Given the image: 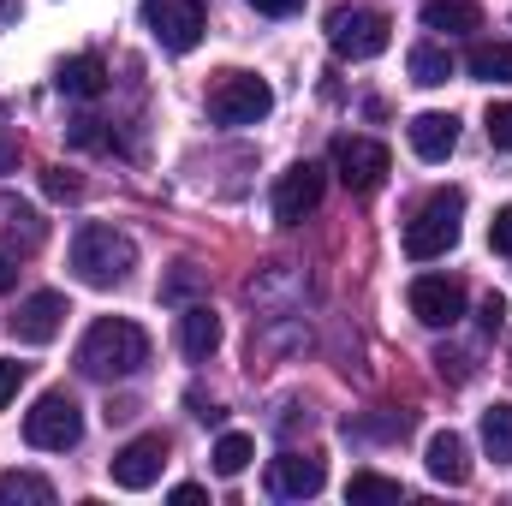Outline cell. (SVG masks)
<instances>
[{
  "label": "cell",
  "instance_id": "obj_30",
  "mask_svg": "<svg viewBox=\"0 0 512 506\" xmlns=\"http://www.w3.org/2000/svg\"><path fill=\"white\" fill-rule=\"evenodd\" d=\"M501 322H507V298H501V292H489V298H483V328L495 334Z\"/></svg>",
  "mask_w": 512,
  "mask_h": 506
},
{
  "label": "cell",
  "instance_id": "obj_26",
  "mask_svg": "<svg viewBox=\"0 0 512 506\" xmlns=\"http://www.w3.org/2000/svg\"><path fill=\"white\" fill-rule=\"evenodd\" d=\"M30 381V364H18V358H0V411L18 399V387Z\"/></svg>",
  "mask_w": 512,
  "mask_h": 506
},
{
  "label": "cell",
  "instance_id": "obj_27",
  "mask_svg": "<svg viewBox=\"0 0 512 506\" xmlns=\"http://www.w3.org/2000/svg\"><path fill=\"white\" fill-rule=\"evenodd\" d=\"M489 143L512 155V102H495V108H489Z\"/></svg>",
  "mask_w": 512,
  "mask_h": 506
},
{
  "label": "cell",
  "instance_id": "obj_1",
  "mask_svg": "<svg viewBox=\"0 0 512 506\" xmlns=\"http://www.w3.org/2000/svg\"><path fill=\"white\" fill-rule=\"evenodd\" d=\"M149 364V334L126 316H102L78 340V370L90 381H131Z\"/></svg>",
  "mask_w": 512,
  "mask_h": 506
},
{
  "label": "cell",
  "instance_id": "obj_8",
  "mask_svg": "<svg viewBox=\"0 0 512 506\" xmlns=\"http://www.w3.org/2000/svg\"><path fill=\"white\" fill-rule=\"evenodd\" d=\"M405 304H411V316L423 328H453L465 316V286L453 274H417L411 292H405Z\"/></svg>",
  "mask_w": 512,
  "mask_h": 506
},
{
  "label": "cell",
  "instance_id": "obj_2",
  "mask_svg": "<svg viewBox=\"0 0 512 506\" xmlns=\"http://www.w3.org/2000/svg\"><path fill=\"white\" fill-rule=\"evenodd\" d=\"M131 268H137V245H131L126 233H114V227H102V221H84L78 233H72V274L84 280V286H126Z\"/></svg>",
  "mask_w": 512,
  "mask_h": 506
},
{
  "label": "cell",
  "instance_id": "obj_5",
  "mask_svg": "<svg viewBox=\"0 0 512 506\" xmlns=\"http://www.w3.org/2000/svg\"><path fill=\"white\" fill-rule=\"evenodd\" d=\"M268 108H274V90L262 78H251V72H221L209 84L215 126H256V120H268Z\"/></svg>",
  "mask_w": 512,
  "mask_h": 506
},
{
  "label": "cell",
  "instance_id": "obj_33",
  "mask_svg": "<svg viewBox=\"0 0 512 506\" xmlns=\"http://www.w3.org/2000/svg\"><path fill=\"white\" fill-rule=\"evenodd\" d=\"M12 286H18V256L0 251V292H12Z\"/></svg>",
  "mask_w": 512,
  "mask_h": 506
},
{
  "label": "cell",
  "instance_id": "obj_22",
  "mask_svg": "<svg viewBox=\"0 0 512 506\" xmlns=\"http://www.w3.org/2000/svg\"><path fill=\"white\" fill-rule=\"evenodd\" d=\"M483 447L495 465H512V405H489L483 411Z\"/></svg>",
  "mask_w": 512,
  "mask_h": 506
},
{
  "label": "cell",
  "instance_id": "obj_6",
  "mask_svg": "<svg viewBox=\"0 0 512 506\" xmlns=\"http://www.w3.org/2000/svg\"><path fill=\"white\" fill-rule=\"evenodd\" d=\"M143 24L167 54H191L203 42L209 12H203V0H143Z\"/></svg>",
  "mask_w": 512,
  "mask_h": 506
},
{
  "label": "cell",
  "instance_id": "obj_17",
  "mask_svg": "<svg viewBox=\"0 0 512 506\" xmlns=\"http://www.w3.org/2000/svg\"><path fill=\"white\" fill-rule=\"evenodd\" d=\"M108 90V66L96 60V54H72L66 66H60V96H72V102H96Z\"/></svg>",
  "mask_w": 512,
  "mask_h": 506
},
{
  "label": "cell",
  "instance_id": "obj_19",
  "mask_svg": "<svg viewBox=\"0 0 512 506\" xmlns=\"http://www.w3.org/2000/svg\"><path fill=\"white\" fill-rule=\"evenodd\" d=\"M405 66H411V84H423V90H441V84L453 78V54L435 48V42H417V48L405 54Z\"/></svg>",
  "mask_w": 512,
  "mask_h": 506
},
{
  "label": "cell",
  "instance_id": "obj_16",
  "mask_svg": "<svg viewBox=\"0 0 512 506\" xmlns=\"http://www.w3.org/2000/svg\"><path fill=\"white\" fill-rule=\"evenodd\" d=\"M411 149H417L423 161H447V155L459 149V120H453V114H417V120H411Z\"/></svg>",
  "mask_w": 512,
  "mask_h": 506
},
{
  "label": "cell",
  "instance_id": "obj_12",
  "mask_svg": "<svg viewBox=\"0 0 512 506\" xmlns=\"http://www.w3.org/2000/svg\"><path fill=\"white\" fill-rule=\"evenodd\" d=\"M161 465H167V441H161V435H137V441H126V447L114 453L108 471H114L120 489L137 495V489H155V483H161Z\"/></svg>",
  "mask_w": 512,
  "mask_h": 506
},
{
  "label": "cell",
  "instance_id": "obj_36",
  "mask_svg": "<svg viewBox=\"0 0 512 506\" xmlns=\"http://www.w3.org/2000/svg\"><path fill=\"white\" fill-rule=\"evenodd\" d=\"M12 18H18V6H12V0H0V24H12Z\"/></svg>",
  "mask_w": 512,
  "mask_h": 506
},
{
  "label": "cell",
  "instance_id": "obj_3",
  "mask_svg": "<svg viewBox=\"0 0 512 506\" xmlns=\"http://www.w3.org/2000/svg\"><path fill=\"white\" fill-rule=\"evenodd\" d=\"M459 221H465V191H435L417 215H411V227H405V256L411 262H435V256H447L459 245Z\"/></svg>",
  "mask_w": 512,
  "mask_h": 506
},
{
  "label": "cell",
  "instance_id": "obj_28",
  "mask_svg": "<svg viewBox=\"0 0 512 506\" xmlns=\"http://www.w3.org/2000/svg\"><path fill=\"white\" fill-rule=\"evenodd\" d=\"M489 245H495L501 256H512V203L495 215V221H489Z\"/></svg>",
  "mask_w": 512,
  "mask_h": 506
},
{
  "label": "cell",
  "instance_id": "obj_13",
  "mask_svg": "<svg viewBox=\"0 0 512 506\" xmlns=\"http://www.w3.org/2000/svg\"><path fill=\"white\" fill-rule=\"evenodd\" d=\"M66 316H72V310H66L60 292H30V298L18 304V316H12V334H18L24 346H48V340L60 334Z\"/></svg>",
  "mask_w": 512,
  "mask_h": 506
},
{
  "label": "cell",
  "instance_id": "obj_34",
  "mask_svg": "<svg viewBox=\"0 0 512 506\" xmlns=\"http://www.w3.org/2000/svg\"><path fill=\"white\" fill-rule=\"evenodd\" d=\"M173 501H179V506H197V501H203V489H197V483H179V489H173Z\"/></svg>",
  "mask_w": 512,
  "mask_h": 506
},
{
  "label": "cell",
  "instance_id": "obj_31",
  "mask_svg": "<svg viewBox=\"0 0 512 506\" xmlns=\"http://www.w3.org/2000/svg\"><path fill=\"white\" fill-rule=\"evenodd\" d=\"M262 18H292V12H304V0H251Z\"/></svg>",
  "mask_w": 512,
  "mask_h": 506
},
{
  "label": "cell",
  "instance_id": "obj_4",
  "mask_svg": "<svg viewBox=\"0 0 512 506\" xmlns=\"http://www.w3.org/2000/svg\"><path fill=\"white\" fill-rule=\"evenodd\" d=\"M24 441L30 447H42V453H66V447H78L84 441V411H78V399L72 393H42L30 411H24Z\"/></svg>",
  "mask_w": 512,
  "mask_h": 506
},
{
  "label": "cell",
  "instance_id": "obj_20",
  "mask_svg": "<svg viewBox=\"0 0 512 506\" xmlns=\"http://www.w3.org/2000/svg\"><path fill=\"white\" fill-rule=\"evenodd\" d=\"M0 506H54V483L36 471H6L0 477Z\"/></svg>",
  "mask_w": 512,
  "mask_h": 506
},
{
  "label": "cell",
  "instance_id": "obj_10",
  "mask_svg": "<svg viewBox=\"0 0 512 506\" xmlns=\"http://www.w3.org/2000/svg\"><path fill=\"white\" fill-rule=\"evenodd\" d=\"M387 149L376 143V137H340L334 143V173L346 179V191H358V197H370L376 185L387 179Z\"/></svg>",
  "mask_w": 512,
  "mask_h": 506
},
{
  "label": "cell",
  "instance_id": "obj_21",
  "mask_svg": "<svg viewBox=\"0 0 512 506\" xmlns=\"http://www.w3.org/2000/svg\"><path fill=\"white\" fill-rule=\"evenodd\" d=\"M465 66H471V78H483V84H512V42H477V48L465 54Z\"/></svg>",
  "mask_w": 512,
  "mask_h": 506
},
{
  "label": "cell",
  "instance_id": "obj_9",
  "mask_svg": "<svg viewBox=\"0 0 512 506\" xmlns=\"http://www.w3.org/2000/svg\"><path fill=\"white\" fill-rule=\"evenodd\" d=\"M322 185H328V173H322L316 161L286 167L280 185H274V221H280V227H298L304 215H316V209H322Z\"/></svg>",
  "mask_w": 512,
  "mask_h": 506
},
{
  "label": "cell",
  "instance_id": "obj_23",
  "mask_svg": "<svg viewBox=\"0 0 512 506\" xmlns=\"http://www.w3.org/2000/svg\"><path fill=\"white\" fill-rule=\"evenodd\" d=\"M399 495H405V489H399L393 477H376V471H358V477L346 483V501L352 506H393Z\"/></svg>",
  "mask_w": 512,
  "mask_h": 506
},
{
  "label": "cell",
  "instance_id": "obj_14",
  "mask_svg": "<svg viewBox=\"0 0 512 506\" xmlns=\"http://www.w3.org/2000/svg\"><path fill=\"white\" fill-rule=\"evenodd\" d=\"M215 346H221V316H215L209 304H191V310L179 316V352H185L191 364H209Z\"/></svg>",
  "mask_w": 512,
  "mask_h": 506
},
{
  "label": "cell",
  "instance_id": "obj_32",
  "mask_svg": "<svg viewBox=\"0 0 512 506\" xmlns=\"http://www.w3.org/2000/svg\"><path fill=\"white\" fill-rule=\"evenodd\" d=\"M191 286H197V268H191V262H185V268H179V274H173V280H167V298H185V292H191Z\"/></svg>",
  "mask_w": 512,
  "mask_h": 506
},
{
  "label": "cell",
  "instance_id": "obj_7",
  "mask_svg": "<svg viewBox=\"0 0 512 506\" xmlns=\"http://www.w3.org/2000/svg\"><path fill=\"white\" fill-rule=\"evenodd\" d=\"M328 42H334L340 60H376V54H387V42H393V24H387V12L352 6V12H334L328 18Z\"/></svg>",
  "mask_w": 512,
  "mask_h": 506
},
{
  "label": "cell",
  "instance_id": "obj_15",
  "mask_svg": "<svg viewBox=\"0 0 512 506\" xmlns=\"http://www.w3.org/2000/svg\"><path fill=\"white\" fill-rule=\"evenodd\" d=\"M423 465H429V477L435 483H465L471 477V453H465V435H453V429H435L429 435V453H423Z\"/></svg>",
  "mask_w": 512,
  "mask_h": 506
},
{
  "label": "cell",
  "instance_id": "obj_18",
  "mask_svg": "<svg viewBox=\"0 0 512 506\" xmlns=\"http://www.w3.org/2000/svg\"><path fill=\"white\" fill-rule=\"evenodd\" d=\"M423 30H447V36L483 30V6H471V0H423Z\"/></svg>",
  "mask_w": 512,
  "mask_h": 506
},
{
  "label": "cell",
  "instance_id": "obj_11",
  "mask_svg": "<svg viewBox=\"0 0 512 506\" xmlns=\"http://www.w3.org/2000/svg\"><path fill=\"white\" fill-rule=\"evenodd\" d=\"M322 483H328V465L316 453H280L268 465V495L274 501H310V495H322Z\"/></svg>",
  "mask_w": 512,
  "mask_h": 506
},
{
  "label": "cell",
  "instance_id": "obj_25",
  "mask_svg": "<svg viewBox=\"0 0 512 506\" xmlns=\"http://www.w3.org/2000/svg\"><path fill=\"white\" fill-rule=\"evenodd\" d=\"M251 459H256L251 435H221V441H215V471H221V477H239Z\"/></svg>",
  "mask_w": 512,
  "mask_h": 506
},
{
  "label": "cell",
  "instance_id": "obj_35",
  "mask_svg": "<svg viewBox=\"0 0 512 506\" xmlns=\"http://www.w3.org/2000/svg\"><path fill=\"white\" fill-rule=\"evenodd\" d=\"M12 167H18V143H6V137H0V173H12Z\"/></svg>",
  "mask_w": 512,
  "mask_h": 506
},
{
  "label": "cell",
  "instance_id": "obj_24",
  "mask_svg": "<svg viewBox=\"0 0 512 506\" xmlns=\"http://www.w3.org/2000/svg\"><path fill=\"white\" fill-rule=\"evenodd\" d=\"M0 221H6V233H24V251H36V245H42V215H36L30 203L0 197Z\"/></svg>",
  "mask_w": 512,
  "mask_h": 506
},
{
  "label": "cell",
  "instance_id": "obj_29",
  "mask_svg": "<svg viewBox=\"0 0 512 506\" xmlns=\"http://www.w3.org/2000/svg\"><path fill=\"white\" fill-rule=\"evenodd\" d=\"M42 185H48V197H78V191H84V185H78V173H66V167H48V179H42Z\"/></svg>",
  "mask_w": 512,
  "mask_h": 506
}]
</instances>
